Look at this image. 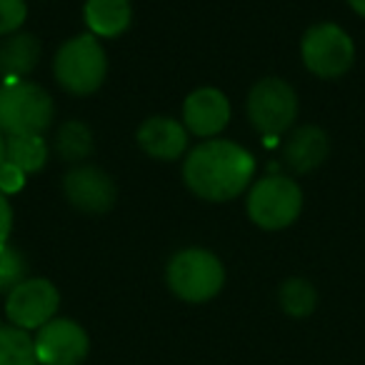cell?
<instances>
[{"instance_id":"8992f818","label":"cell","mask_w":365,"mask_h":365,"mask_svg":"<svg viewBox=\"0 0 365 365\" xmlns=\"http://www.w3.org/2000/svg\"><path fill=\"white\" fill-rule=\"evenodd\" d=\"M298 115L295 91L280 78H265L248 96V118L263 135L275 138L293 125Z\"/></svg>"},{"instance_id":"cb8c5ba5","label":"cell","mask_w":365,"mask_h":365,"mask_svg":"<svg viewBox=\"0 0 365 365\" xmlns=\"http://www.w3.org/2000/svg\"><path fill=\"white\" fill-rule=\"evenodd\" d=\"M350 6H353V11L358 13V16L365 18V0H348Z\"/></svg>"},{"instance_id":"9c48e42d","label":"cell","mask_w":365,"mask_h":365,"mask_svg":"<svg viewBox=\"0 0 365 365\" xmlns=\"http://www.w3.org/2000/svg\"><path fill=\"white\" fill-rule=\"evenodd\" d=\"M33 343L41 365H81L91 350L86 328L71 318H53L38 328Z\"/></svg>"},{"instance_id":"d4e9b609","label":"cell","mask_w":365,"mask_h":365,"mask_svg":"<svg viewBox=\"0 0 365 365\" xmlns=\"http://www.w3.org/2000/svg\"><path fill=\"white\" fill-rule=\"evenodd\" d=\"M6 160V140H3V133H0V165Z\"/></svg>"},{"instance_id":"6da1fadb","label":"cell","mask_w":365,"mask_h":365,"mask_svg":"<svg viewBox=\"0 0 365 365\" xmlns=\"http://www.w3.org/2000/svg\"><path fill=\"white\" fill-rule=\"evenodd\" d=\"M255 160L245 148L230 140H208L198 145L182 165V178L195 195L205 200H233L248 188Z\"/></svg>"},{"instance_id":"7a4b0ae2","label":"cell","mask_w":365,"mask_h":365,"mask_svg":"<svg viewBox=\"0 0 365 365\" xmlns=\"http://www.w3.org/2000/svg\"><path fill=\"white\" fill-rule=\"evenodd\" d=\"M165 278L175 298L185 303H208L223 290L225 268L210 250L188 248L173 255Z\"/></svg>"},{"instance_id":"e0dca14e","label":"cell","mask_w":365,"mask_h":365,"mask_svg":"<svg viewBox=\"0 0 365 365\" xmlns=\"http://www.w3.org/2000/svg\"><path fill=\"white\" fill-rule=\"evenodd\" d=\"M0 365H41L33 335L28 330L16 325L0 328Z\"/></svg>"},{"instance_id":"3957f363","label":"cell","mask_w":365,"mask_h":365,"mask_svg":"<svg viewBox=\"0 0 365 365\" xmlns=\"http://www.w3.org/2000/svg\"><path fill=\"white\" fill-rule=\"evenodd\" d=\"M53 101L41 86L28 81H8L0 88V133L41 135L53 123Z\"/></svg>"},{"instance_id":"277c9868","label":"cell","mask_w":365,"mask_h":365,"mask_svg":"<svg viewBox=\"0 0 365 365\" xmlns=\"http://www.w3.org/2000/svg\"><path fill=\"white\" fill-rule=\"evenodd\" d=\"M56 78L73 96H88L103 86L108 73V61L101 43L93 36H78L58 51L53 63Z\"/></svg>"},{"instance_id":"4fadbf2b","label":"cell","mask_w":365,"mask_h":365,"mask_svg":"<svg viewBox=\"0 0 365 365\" xmlns=\"http://www.w3.org/2000/svg\"><path fill=\"white\" fill-rule=\"evenodd\" d=\"M328 155V135L320 128H298L285 143V163L295 173H310Z\"/></svg>"},{"instance_id":"5b68a950","label":"cell","mask_w":365,"mask_h":365,"mask_svg":"<svg viewBox=\"0 0 365 365\" xmlns=\"http://www.w3.org/2000/svg\"><path fill=\"white\" fill-rule=\"evenodd\" d=\"M303 208V193L298 182L283 175H270L250 190L248 213L255 225L265 230L288 228Z\"/></svg>"},{"instance_id":"2e32d148","label":"cell","mask_w":365,"mask_h":365,"mask_svg":"<svg viewBox=\"0 0 365 365\" xmlns=\"http://www.w3.org/2000/svg\"><path fill=\"white\" fill-rule=\"evenodd\" d=\"M48 148L38 133L31 135H8L6 140V160L18 165L23 173H36L46 165Z\"/></svg>"},{"instance_id":"44dd1931","label":"cell","mask_w":365,"mask_h":365,"mask_svg":"<svg viewBox=\"0 0 365 365\" xmlns=\"http://www.w3.org/2000/svg\"><path fill=\"white\" fill-rule=\"evenodd\" d=\"M26 0H0V36L16 33L26 21Z\"/></svg>"},{"instance_id":"ac0fdd59","label":"cell","mask_w":365,"mask_h":365,"mask_svg":"<svg viewBox=\"0 0 365 365\" xmlns=\"http://www.w3.org/2000/svg\"><path fill=\"white\" fill-rule=\"evenodd\" d=\"M93 150V133L88 125L78 120L63 123V128L56 135V153L68 163H76L88 158Z\"/></svg>"},{"instance_id":"52a82bcc","label":"cell","mask_w":365,"mask_h":365,"mask_svg":"<svg viewBox=\"0 0 365 365\" xmlns=\"http://www.w3.org/2000/svg\"><path fill=\"white\" fill-rule=\"evenodd\" d=\"M355 48L343 28L333 23L313 26L303 38V63L320 78H338L353 66Z\"/></svg>"},{"instance_id":"5bb4252c","label":"cell","mask_w":365,"mask_h":365,"mask_svg":"<svg viewBox=\"0 0 365 365\" xmlns=\"http://www.w3.org/2000/svg\"><path fill=\"white\" fill-rule=\"evenodd\" d=\"M41 58V43L31 33H16L0 46V73L8 81H21L23 76L38 66Z\"/></svg>"},{"instance_id":"603a6c76","label":"cell","mask_w":365,"mask_h":365,"mask_svg":"<svg viewBox=\"0 0 365 365\" xmlns=\"http://www.w3.org/2000/svg\"><path fill=\"white\" fill-rule=\"evenodd\" d=\"M11 228H13V210H11V203L3 193H0V243H6V238L11 235Z\"/></svg>"},{"instance_id":"d6986e66","label":"cell","mask_w":365,"mask_h":365,"mask_svg":"<svg viewBox=\"0 0 365 365\" xmlns=\"http://www.w3.org/2000/svg\"><path fill=\"white\" fill-rule=\"evenodd\" d=\"M318 305V293L305 278H290L280 285V308L290 318H308Z\"/></svg>"},{"instance_id":"8fae6325","label":"cell","mask_w":365,"mask_h":365,"mask_svg":"<svg viewBox=\"0 0 365 365\" xmlns=\"http://www.w3.org/2000/svg\"><path fill=\"white\" fill-rule=\"evenodd\" d=\"M230 120V103L215 88H200L190 93L182 106V123L200 138L218 135Z\"/></svg>"},{"instance_id":"ba28073f","label":"cell","mask_w":365,"mask_h":365,"mask_svg":"<svg viewBox=\"0 0 365 365\" xmlns=\"http://www.w3.org/2000/svg\"><path fill=\"white\" fill-rule=\"evenodd\" d=\"M61 305L58 288L46 278H28L8 293L6 315L16 328L38 330L51 323Z\"/></svg>"},{"instance_id":"7c38bea8","label":"cell","mask_w":365,"mask_h":365,"mask_svg":"<svg viewBox=\"0 0 365 365\" xmlns=\"http://www.w3.org/2000/svg\"><path fill=\"white\" fill-rule=\"evenodd\" d=\"M138 143L150 158L175 160L188 145V133L182 123L173 120V118H148L138 130Z\"/></svg>"},{"instance_id":"9a60e30c","label":"cell","mask_w":365,"mask_h":365,"mask_svg":"<svg viewBox=\"0 0 365 365\" xmlns=\"http://www.w3.org/2000/svg\"><path fill=\"white\" fill-rule=\"evenodd\" d=\"M130 3L128 0H88L86 21L96 36L115 38L130 26Z\"/></svg>"},{"instance_id":"ffe728a7","label":"cell","mask_w":365,"mask_h":365,"mask_svg":"<svg viewBox=\"0 0 365 365\" xmlns=\"http://www.w3.org/2000/svg\"><path fill=\"white\" fill-rule=\"evenodd\" d=\"M26 260L18 250H13L11 245L0 243V293L6 290L11 293L16 285H21L26 280Z\"/></svg>"},{"instance_id":"7402d4cb","label":"cell","mask_w":365,"mask_h":365,"mask_svg":"<svg viewBox=\"0 0 365 365\" xmlns=\"http://www.w3.org/2000/svg\"><path fill=\"white\" fill-rule=\"evenodd\" d=\"M23 185H26V173L13 163L3 160V165H0V193H18Z\"/></svg>"},{"instance_id":"30bf717a","label":"cell","mask_w":365,"mask_h":365,"mask_svg":"<svg viewBox=\"0 0 365 365\" xmlns=\"http://www.w3.org/2000/svg\"><path fill=\"white\" fill-rule=\"evenodd\" d=\"M63 190L71 205L86 213H106L115 203V185L103 170L93 165L76 168L63 180Z\"/></svg>"}]
</instances>
